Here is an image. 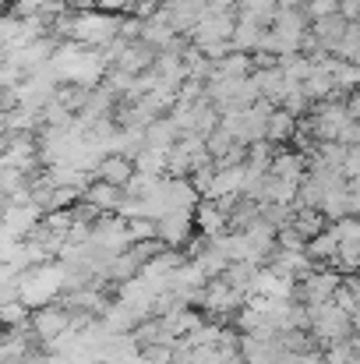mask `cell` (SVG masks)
<instances>
[{
    "label": "cell",
    "instance_id": "cell-1",
    "mask_svg": "<svg viewBox=\"0 0 360 364\" xmlns=\"http://www.w3.org/2000/svg\"><path fill=\"white\" fill-rule=\"evenodd\" d=\"M50 75L60 82V85H82V89H92L103 75H107V60L99 50H85L78 43H64L53 50L50 57Z\"/></svg>",
    "mask_w": 360,
    "mask_h": 364
},
{
    "label": "cell",
    "instance_id": "cell-2",
    "mask_svg": "<svg viewBox=\"0 0 360 364\" xmlns=\"http://www.w3.org/2000/svg\"><path fill=\"white\" fill-rule=\"evenodd\" d=\"M67 290V276H64V265L60 262H43L36 269H25L18 276V301L28 308V311H39L46 304H57Z\"/></svg>",
    "mask_w": 360,
    "mask_h": 364
},
{
    "label": "cell",
    "instance_id": "cell-3",
    "mask_svg": "<svg viewBox=\"0 0 360 364\" xmlns=\"http://www.w3.org/2000/svg\"><path fill=\"white\" fill-rule=\"evenodd\" d=\"M117 32H120V21L114 14H107V11H78V14H71V21H67L71 43H78V46H85V50H103V46H110V43L117 39Z\"/></svg>",
    "mask_w": 360,
    "mask_h": 364
},
{
    "label": "cell",
    "instance_id": "cell-4",
    "mask_svg": "<svg viewBox=\"0 0 360 364\" xmlns=\"http://www.w3.org/2000/svg\"><path fill=\"white\" fill-rule=\"evenodd\" d=\"M307 311H311V326H307V333L315 336V343L336 347V343H343L347 336H354V318H350L343 308H336L332 301L322 304V308H307Z\"/></svg>",
    "mask_w": 360,
    "mask_h": 364
},
{
    "label": "cell",
    "instance_id": "cell-5",
    "mask_svg": "<svg viewBox=\"0 0 360 364\" xmlns=\"http://www.w3.org/2000/svg\"><path fill=\"white\" fill-rule=\"evenodd\" d=\"M163 290H166L163 283H156V279L138 272L134 279H127V283L117 287V301L138 315V322H145V318H156V301H159Z\"/></svg>",
    "mask_w": 360,
    "mask_h": 364
},
{
    "label": "cell",
    "instance_id": "cell-6",
    "mask_svg": "<svg viewBox=\"0 0 360 364\" xmlns=\"http://www.w3.org/2000/svg\"><path fill=\"white\" fill-rule=\"evenodd\" d=\"M339 283H343V276H339L336 269H311V272L297 283V297H300L304 308H322V304H329V301L336 297Z\"/></svg>",
    "mask_w": 360,
    "mask_h": 364
},
{
    "label": "cell",
    "instance_id": "cell-7",
    "mask_svg": "<svg viewBox=\"0 0 360 364\" xmlns=\"http://www.w3.org/2000/svg\"><path fill=\"white\" fill-rule=\"evenodd\" d=\"M71 311L57 301V304H46V308H39V311H32V322H28V329H32V336L43 343V347H50L53 340H60L64 333H71Z\"/></svg>",
    "mask_w": 360,
    "mask_h": 364
},
{
    "label": "cell",
    "instance_id": "cell-8",
    "mask_svg": "<svg viewBox=\"0 0 360 364\" xmlns=\"http://www.w3.org/2000/svg\"><path fill=\"white\" fill-rule=\"evenodd\" d=\"M198 304H202L209 315H216V318H230V315H237L240 308H244V294L234 290L223 276H216V279H209V283H205V290H202Z\"/></svg>",
    "mask_w": 360,
    "mask_h": 364
},
{
    "label": "cell",
    "instance_id": "cell-9",
    "mask_svg": "<svg viewBox=\"0 0 360 364\" xmlns=\"http://www.w3.org/2000/svg\"><path fill=\"white\" fill-rule=\"evenodd\" d=\"M92 247H99L103 255H120V251H127L131 247V234H127V220L117 216V213H110V216H99L96 223H92Z\"/></svg>",
    "mask_w": 360,
    "mask_h": 364
},
{
    "label": "cell",
    "instance_id": "cell-10",
    "mask_svg": "<svg viewBox=\"0 0 360 364\" xmlns=\"http://www.w3.org/2000/svg\"><path fill=\"white\" fill-rule=\"evenodd\" d=\"M39 223H43V209L39 205H14V202H7V209L0 213V230L7 237H14V241L32 237L39 230Z\"/></svg>",
    "mask_w": 360,
    "mask_h": 364
},
{
    "label": "cell",
    "instance_id": "cell-11",
    "mask_svg": "<svg viewBox=\"0 0 360 364\" xmlns=\"http://www.w3.org/2000/svg\"><path fill=\"white\" fill-rule=\"evenodd\" d=\"M156 237L163 247H187V241L195 237V213H170L163 220H156Z\"/></svg>",
    "mask_w": 360,
    "mask_h": 364
},
{
    "label": "cell",
    "instance_id": "cell-12",
    "mask_svg": "<svg viewBox=\"0 0 360 364\" xmlns=\"http://www.w3.org/2000/svg\"><path fill=\"white\" fill-rule=\"evenodd\" d=\"M159 14L173 32H195L198 21L205 18V0H163Z\"/></svg>",
    "mask_w": 360,
    "mask_h": 364
},
{
    "label": "cell",
    "instance_id": "cell-13",
    "mask_svg": "<svg viewBox=\"0 0 360 364\" xmlns=\"http://www.w3.org/2000/svg\"><path fill=\"white\" fill-rule=\"evenodd\" d=\"M251 294L258 297H268V301H293L297 297V283L290 276H279L276 269H258L254 283H251Z\"/></svg>",
    "mask_w": 360,
    "mask_h": 364
},
{
    "label": "cell",
    "instance_id": "cell-14",
    "mask_svg": "<svg viewBox=\"0 0 360 364\" xmlns=\"http://www.w3.org/2000/svg\"><path fill=\"white\" fill-rule=\"evenodd\" d=\"M195 230H198L205 241L223 237V234L230 230V223H227V209H219L216 202L202 198V202H198V209H195Z\"/></svg>",
    "mask_w": 360,
    "mask_h": 364
},
{
    "label": "cell",
    "instance_id": "cell-15",
    "mask_svg": "<svg viewBox=\"0 0 360 364\" xmlns=\"http://www.w3.org/2000/svg\"><path fill=\"white\" fill-rule=\"evenodd\" d=\"M82 202H85V205H92L99 216H110V213H120V205H124V188H114V184H107V181H96V177H92V184L85 188Z\"/></svg>",
    "mask_w": 360,
    "mask_h": 364
},
{
    "label": "cell",
    "instance_id": "cell-16",
    "mask_svg": "<svg viewBox=\"0 0 360 364\" xmlns=\"http://www.w3.org/2000/svg\"><path fill=\"white\" fill-rule=\"evenodd\" d=\"M268 173L272 177H279V181H290V184H304V177H307V156L304 152H293V149H286V152H276L272 156V166H268Z\"/></svg>",
    "mask_w": 360,
    "mask_h": 364
},
{
    "label": "cell",
    "instance_id": "cell-17",
    "mask_svg": "<svg viewBox=\"0 0 360 364\" xmlns=\"http://www.w3.org/2000/svg\"><path fill=\"white\" fill-rule=\"evenodd\" d=\"M159 322H163V329H166L173 340H184V336H191V333H195V329H198L205 318H202L195 308H187V304H177V308H173V311H166Z\"/></svg>",
    "mask_w": 360,
    "mask_h": 364
},
{
    "label": "cell",
    "instance_id": "cell-18",
    "mask_svg": "<svg viewBox=\"0 0 360 364\" xmlns=\"http://www.w3.org/2000/svg\"><path fill=\"white\" fill-rule=\"evenodd\" d=\"M92 177H96V181H107V184H114V188H124V184L134 177V163H131L127 156H103Z\"/></svg>",
    "mask_w": 360,
    "mask_h": 364
},
{
    "label": "cell",
    "instance_id": "cell-19",
    "mask_svg": "<svg viewBox=\"0 0 360 364\" xmlns=\"http://www.w3.org/2000/svg\"><path fill=\"white\" fill-rule=\"evenodd\" d=\"M318 213L325 216V223H339V220H347V216H350V184H336V188H329V191L322 195Z\"/></svg>",
    "mask_w": 360,
    "mask_h": 364
},
{
    "label": "cell",
    "instance_id": "cell-20",
    "mask_svg": "<svg viewBox=\"0 0 360 364\" xmlns=\"http://www.w3.org/2000/svg\"><path fill=\"white\" fill-rule=\"evenodd\" d=\"M180 141V131L170 117H156V121L145 127V145L148 149H159V152H170L173 145Z\"/></svg>",
    "mask_w": 360,
    "mask_h": 364
},
{
    "label": "cell",
    "instance_id": "cell-21",
    "mask_svg": "<svg viewBox=\"0 0 360 364\" xmlns=\"http://www.w3.org/2000/svg\"><path fill=\"white\" fill-rule=\"evenodd\" d=\"M297 134V117H290L286 110H272L268 114V127H265V141L268 145H283V141H293Z\"/></svg>",
    "mask_w": 360,
    "mask_h": 364
},
{
    "label": "cell",
    "instance_id": "cell-22",
    "mask_svg": "<svg viewBox=\"0 0 360 364\" xmlns=\"http://www.w3.org/2000/svg\"><path fill=\"white\" fill-rule=\"evenodd\" d=\"M279 11V0H237V18H247V21H258L261 28L272 25Z\"/></svg>",
    "mask_w": 360,
    "mask_h": 364
},
{
    "label": "cell",
    "instance_id": "cell-23",
    "mask_svg": "<svg viewBox=\"0 0 360 364\" xmlns=\"http://www.w3.org/2000/svg\"><path fill=\"white\" fill-rule=\"evenodd\" d=\"M329 75H332L336 92H354V89H360V68L357 64H347V60L329 57Z\"/></svg>",
    "mask_w": 360,
    "mask_h": 364
},
{
    "label": "cell",
    "instance_id": "cell-24",
    "mask_svg": "<svg viewBox=\"0 0 360 364\" xmlns=\"http://www.w3.org/2000/svg\"><path fill=\"white\" fill-rule=\"evenodd\" d=\"M134 173H145V177H166V152L141 145V152L134 156Z\"/></svg>",
    "mask_w": 360,
    "mask_h": 364
},
{
    "label": "cell",
    "instance_id": "cell-25",
    "mask_svg": "<svg viewBox=\"0 0 360 364\" xmlns=\"http://www.w3.org/2000/svg\"><path fill=\"white\" fill-rule=\"evenodd\" d=\"M304 241H311V237H318L322 230H325V216L318 213V209H293V223H290Z\"/></svg>",
    "mask_w": 360,
    "mask_h": 364
},
{
    "label": "cell",
    "instance_id": "cell-26",
    "mask_svg": "<svg viewBox=\"0 0 360 364\" xmlns=\"http://www.w3.org/2000/svg\"><path fill=\"white\" fill-rule=\"evenodd\" d=\"M304 251H307V258H311V262H332V258L339 255V237H336L332 230H322L318 237H311V241H307Z\"/></svg>",
    "mask_w": 360,
    "mask_h": 364
},
{
    "label": "cell",
    "instance_id": "cell-27",
    "mask_svg": "<svg viewBox=\"0 0 360 364\" xmlns=\"http://www.w3.org/2000/svg\"><path fill=\"white\" fill-rule=\"evenodd\" d=\"M219 78H247L251 75V57L247 53H227L223 60H216V71Z\"/></svg>",
    "mask_w": 360,
    "mask_h": 364
},
{
    "label": "cell",
    "instance_id": "cell-28",
    "mask_svg": "<svg viewBox=\"0 0 360 364\" xmlns=\"http://www.w3.org/2000/svg\"><path fill=\"white\" fill-rule=\"evenodd\" d=\"M28 322H32V311H28L21 301L0 304V326H4V329H25Z\"/></svg>",
    "mask_w": 360,
    "mask_h": 364
},
{
    "label": "cell",
    "instance_id": "cell-29",
    "mask_svg": "<svg viewBox=\"0 0 360 364\" xmlns=\"http://www.w3.org/2000/svg\"><path fill=\"white\" fill-rule=\"evenodd\" d=\"M332 262H336V269H343V272L357 276V272H360V241L339 244V255H336Z\"/></svg>",
    "mask_w": 360,
    "mask_h": 364
},
{
    "label": "cell",
    "instance_id": "cell-30",
    "mask_svg": "<svg viewBox=\"0 0 360 364\" xmlns=\"http://www.w3.org/2000/svg\"><path fill=\"white\" fill-rule=\"evenodd\" d=\"M127 234H131V244L159 241V237H156V220H148V216H138V220H127Z\"/></svg>",
    "mask_w": 360,
    "mask_h": 364
},
{
    "label": "cell",
    "instance_id": "cell-31",
    "mask_svg": "<svg viewBox=\"0 0 360 364\" xmlns=\"http://www.w3.org/2000/svg\"><path fill=\"white\" fill-rule=\"evenodd\" d=\"M307 14H311L315 21L332 18V14H339V0H307Z\"/></svg>",
    "mask_w": 360,
    "mask_h": 364
},
{
    "label": "cell",
    "instance_id": "cell-32",
    "mask_svg": "<svg viewBox=\"0 0 360 364\" xmlns=\"http://www.w3.org/2000/svg\"><path fill=\"white\" fill-rule=\"evenodd\" d=\"M96 7L107 11V14H114V11H131V7H138V0H96Z\"/></svg>",
    "mask_w": 360,
    "mask_h": 364
},
{
    "label": "cell",
    "instance_id": "cell-33",
    "mask_svg": "<svg viewBox=\"0 0 360 364\" xmlns=\"http://www.w3.org/2000/svg\"><path fill=\"white\" fill-rule=\"evenodd\" d=\"M4 287H18V272L7 265V262H0V290Z\"/></svg>",
    "mask_w": 360,
    "mask_h": 364
},
{
    "label": "cell",
    "instance_id": "cell-34",
    "mask_svg": "<svg viewBox=\"0 0 360 364\" xmlns=\"http://www.w3.org/2000/svg\"><path fill=\"white\" fill-rule=\"evenodd\" d=\"M350 318H354V333H357V336H360V308H357V311H354V315H350Z\"/></svg>",
    "mask_w": 360,
    "mask_h": 364
},
{
    "label": "cell",
    "instance_id": "cell-35",
    "mask_svg": "<svg viewBox=\"0 0 360 364\" xmlns=\"http://www.w3.org/2000/svg\"><path fill=\"white\" fill-rule=\"evenodd\" d=\"M350 156H354V159L360 163V145H350Z\"/></svg>",
    "mask_w": 360,
    "mask_h": 364
},
{
    "label": "cell",
    "instance_id": "cell-36",
    "mask_svg": "<svg viewBox=\"0 0 360 364\" xmlns=\"http://www.w3.org/2000/svg\"><path fill=\"white\" fill-rule=\"evenodd\" d=\"M0 340H4V336H0Z\"/></svg>",
    "mask_w": 360,
    "mask_h": 364
}]
</instances>
